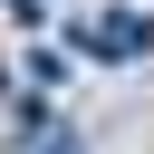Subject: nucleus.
I'll use <instances>...</instances> for the list:
<instances>
[{"instance_id":"obj_1","label":"nucleus","mask_w":154,"mask_h":154,"mask_svg":"<svg viewBox=\"0 0 154 154\" xmlns=\"http://www.w3.org/2000/svg\"><path fill=\"white\" fill-rule=\"evenodd\" d=\"M96 58H116V67H125V58H144V19H116V29H96Z\"/></svg>"},{"instance_id":"obj_2","label":"nucleus","mask_w":154,"mask_h":154,"mask_svg":"<svg viewBox=\"0 0 154 154\" xmlns=\"http://www.w3.org/2000/svg\"><path fill=\"white\" fill-rule=\"evenodd\" d=\"M48 154H67V144H48Z\"/></svg>"}]
</instances>
